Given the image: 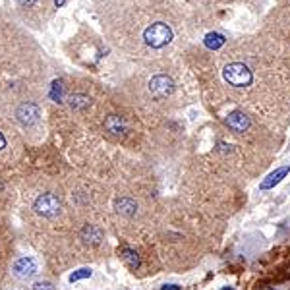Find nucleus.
<instances>
[{
	"label": "nucleus",
	"mask_w": 290,
	"mask_h": 290,
	"mask_svg": "<svg viewBox=\"0 0 290 290\" xmlns=\"http://www.w3.org/2000/svg\"><path fill=\"white\" fill-rule=\"evenodd\" d=\"M222 78L229 81L232 87H248L254 81V74L242 62H232L229 66H225Z\"/></svg>",
	"instance_id": "obj_1"
},
{
	"label": "nucleus",
	"mask_w": 290,
	"mask_h": 290,
	"mask_svg": "<svg viewBox=\"0 0 290 290\" xmlns=\"http://www.w3.org/2000/svg\"><path fill=\"white\" fill-rule=\"evenodd\" d=\"M143 39H145V43L153 47V49H163L167 43H170V39H172V31H170V27L167 24H153L145 29V33H143Z\"/></svg>",
	"instance_id": "obj_2"
},
{
	"label": "nucleus",
	"mask_w": 290,
	"mask_h": 290,
	"mask_svg": "<svg viewBox=\"0 0 290 290\" xmlns=\"http://www.w3.org/2000/svg\"><path fill=\"white\" fill-rule=\"evenodd\" d=\"M33 209H35L39 215L47 217V219H54V217L60 215L62 203L56 195H53V193H44V195H41V197H37Z\"/></svg>",
	"instance_id": "obj_3"
},
{
	"label": "nucleus",
	"mask_w": 290,
	"mask_h": 290,
	"mask_svg": "<svg viewBox=\"0 0 290 290\" xmlns=\"http://www.w3.org/2000/svg\"><path fill=\"white\" fill-rule=\"evenodd\" d=\"M12 273L21 279V281H27V279H33L37 275V261L33 257H19L18 261L12 267Z\"/></svg>",
	"instance_id": "obj_4"
},
{
	"label": "nucleus",
	"mask_w": 290,
	"mask_h": 290,
	"mask_svg": "<svg viewBox=\"0 0 290 290\" xmlns=\"http://www.w3.org/2000/svg\"><path fill=\"white\" fill-rule=\"evenodd\" d=\"M174 89V83L172 79L167 78V76H155V78L149 81V91L157 99H163V97H168Z\"/></svg>",
	"instance_id": "obj_5"
},
{
	"label": "nucleus",
	"mask_w": 290,
	"mask_h": 290,
	"mask_svg": "<svg viewBox=\"0 0 290 290\" xmlns=\"http://www.w3.org/2000/svg\"><path fill=\"white\" fill-rule=\"evenodd\" d=\"M225 122H227V126H229L232 132H236V133H244L248 128H250V118H248L244 113H240V110L230 113Z\"/></svg>",
	"instance_id": "obj_6"
},
{
	"label": "nucleus",
	"mask_w": 290,
	"mask_h": 290,
	"mask_svg": "<svg viewBox=\"0 0 290 290\" xmlns=\"http://www.w3.org/2000/svg\"><path fill=\"white\" fill-rule=\"evenodd\" d=\"M105 130L113 138H124V133H126V122H124V118H120V116L110 115L105 120Z\"/></svg>",
	"instance_id": "obj_7"
},
{
	"label": "nucleus",
	"mask_w": 290,
	"mask_h": 290,
	"mask_svg": "<svg viewBox=\"0 0 290 290\" xmlns=\"http://www.w3.org/2000/svg\"><path fill=\"white\" fill-rule=\"evenodd\" d=\"M288 172H290V167H288V165H286V167L277 168L275 172H271V174L267 176L263 182L259 184V190H263V192H265V190H273V188H275L277 184H281L282 178H286V174H288Z\"/></svg>",
	"instance_id": "obj_8"
},
{
	"label": "nucleus",
	"mask_w": 290,
	"mask_h": 290,
	"mask_svg": "<svg viewBox=\"0 0 290 290\" xmlns=\"http://www.w3.org/2000/svg\"><path fill=\"white\" fill-rule=\"evenodd\" d=\"M37 116H39V108H37L35 105H31V103H27V105H21L18 110V118L21 124H26V126H29V124H33L37 120Z\"/></svg>",
	"instance_id": "obj_9"
},
{
	"label": "nucleus",
	"mask_w": 290,
	"mask_h": 290,
	"mask_svg": "<svg viewBox=\"0 0 290 290\" xmlns=\"http://www.w3.org/2000/svg\"><path fill=\"white\" fill-rule=\"evenodd\" d=\"M116 211L120 213V215H124V217H133L138 213V205L130 197H122V199L116 202Z\"/></svg>",
	"instance_id": "obj_10"
},
{
	"label": "nucleus",
	"mask_w": 290,
	"mask_h": 290,
	"mask_svg": "<svg viewBox=\"0 0 290 290\" xmlns=\"http://www.w3.org/2000/svg\"><path fill=\"white\" fill-rule=\"evenodd\" d=\"M81 240L87 242V244H99L103 240V230L93 227V225H87L85 229L81 230Z\"/></svg>",
	"instance_id": "obj_11"
},
{
	"label": "nucleus",
	"mask_w": 290,
	"mask_h": 290,
	"mask_svg": "<svg viewBox=\"0 0 290 290\" xmlns=\"http://www.w3.org/2000/svg\"><path fill=\"white\" fill-rule=\"evenodd\" d=\"M122 259L126 261V265H128V267H132V269H138V267H140V255L136 254L133 250L124 248V250H122Z\"/></svg>",
	"instance_id": "obj_12"
},
{
	"label": "nucleus",
	"mask_w": 290,
	"mask_h": 290,
	"mask_svg": "<svg viewBox=\"0 0 290 290\" xmlns=\"http://www.w3.org/2000/svg\"><path fill=\"white\" fill-rule=\"evenodd\" d=\"M222 44H225V37L220 35V33H209V35L205 37V47H207V49L217 51Z\"/></svg>",
	"instance_id": "obj_13"
},
{
	"label": "nucleus",
	"mask_w": 290,
	"mask_h": 290,
	"mask_svg": "<svg viewBox=\"0 0 290 290\" xmlns=\"http://www.w3.org/2000/svg\"><path fill=\"white\" fill-rule=\"evenodd\" d=\"M89 105V99L85 95H72L70 97V106L72 108H85Z\"/></svg>",
	"instance_id": "obj_14"
},
{
	"label": "nucleus",
	"mask_w": 290,
	"mask_h": 290,
	"mask_svg": "<svg viewBox=\"0 0 290 290\" xmlns=\"http://www.w3.org/2000/svg\"><path fill=\"white\" fill-rule=\"evenodd\" d=\"M91 275H93V271H91V269H87V267L78 269V271H74L70 275V282H78V281H83V279H89Z\"/></svg>",
	"instance_id": "obj_15"
},
{
	"label": "nucleus",
	"mask_w": 290,
	"mask_h": 290,
	"mask_svg": "<svg viewBox=\"0 0 290 290\" xmlns=\"http://www.w3.org/2000/svg\"><path fill=\"white\" fill-rule=\"evenodd\" d=\"M33 290H54V286L51 282H35V284H33Z\"/></svg>",
	"instance_id": "obj_16"
},
{
	"label": "nucleus",
	"mask_w": 290,
	"mask_h": 290,
	"mask_svg": "<svg viewBox=\"0 0 290 290\" xmlns=\"http://www.w3.org/2000/svg\"><path fill=\"white\" fill-rule=\"evenodd\" d=\"M161 290H182V288H180L178 284H165V286H163Z\"/></svg>",
	"instance_id": "obj_17"
},
{
	"label": "nucleus",
	"mask_w": 290,
	"mask_h": 290,
	"mask_svg": "<svg viewBox=\"0 0 290 290\" xmlns=\"http://www.w3.org/2000/svg\"><path fill=\"white\" fill-rule=\"evenodd\" d=\"M19 2H21V4H24V6H31V4H33V2H35V0H19Z\"/></svg>",
	"instance_id": "obj_18"
},
{
	"label": "nucleus",
	"mask_w": 290,
	"mask_h": 290,
	"mask_svg": "<svg viewBox=\"0 0 290 290\" xmlns=\"http://www.w3.org/2000/svg\"><path fill=\"white\" fill-rule=\"evenodd\" d=\"M2 147H6V140H4V136L0 133V149H2Z\"/></svg>",
	"instance_id": "obj_19"
},
{
	"label": "nucleus",
	"mask_w": 290,
	"mask_h": 290,
	"mask_svg": "<svg viewBox=\"0 0 290 290\" xmlns=\"http://www.w3.org/2000/svg\"><path fill=\"white\" fill-rule=\"evenodd\" d=\"M220 290H234V288H232V286H222Z\"/></svg>",
	"instance_id": "obj_20"
},
{
	"label": "nucleus",
	"mask_w": 290,
	"mask_h": 290,
	"mask_svg": "<svg viewBox=\"0 0 290 290\" xmlns=\"http://www.w3.org/2000/svg\"><path fill=\"white\" fill-rule=\"evenodd\" d=\"M0 188H2V184H0Z\"/></svg>",
	"instance_id": "obj_21"
}]
</instances>
